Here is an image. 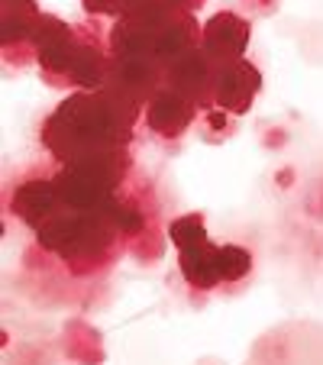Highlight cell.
I'll return each mask as SVG.
<instances>
[{"instance_id":"cell-15","label":"cell","mask_w":323,"mask_h":365,"mask_svg":"<svg viewBox=\"0 0 323 365\" xmlns=\"http://www.w3.org/2000/svg\"><path fill=\"white\" fill-rule=\"evenodd\" d=\"M252 272V252L236 242H223L220 246V282L233 284V282H242V278Z\"/></svg>"},{"instance_id":"cell-18","label":"cell","mask_w":323,"mask_h":365,"mask_svg":"<svg viewBox=\"0 0 323 365\" xmlns=\"http://www.w3.org/2000/svg\"><path fill=\"white\" fill-rule=\"evenodd\" d=\"M81 7L88 16H123L126 0H81Z\"/></svg>"},{"instance_id":"cell-13","label":"cell","mask_w":323,"mask_h":365,"mask_svg":"<svg viewBox=\"0 0 323 365\" xmlns=\"http://www.w3.org/2000/svg\"><path fill=\"white\" fill-rule=\"evenodd\" d=\"M178 269L185 282L198 291H210L220 284V246L210 240L178 249Z\"/></svg>"},{"instance_id":"cell-17","label":"cell","mask_w":323,"mask_h":365,"mask_svg":"<svg viewBox=\"0 0 323 365\" xmlns=\"http://www.w3.org/2000/svg\"><path fill=\"white\" fill-rule=\"evenodd\" d=\"M168 240L175 242L178 249L194 246V242H204L207 240V223L200 214H185V217H175L168 223Z\"/></svg>"},{"instance_id":"cell-7","label":"cell","mask_w":323,"mask_h":365,"mask_svg":"<svg viewBox=\"0 0 323 365\" xmlns=\"http://www.w3.org/2000/svg\"><path fill=\"white\" fill-rule=\"evenodd\" d=\"M259 91H262V71L249 58H236V62L220 65V71H217L213 107L227 110L230 117H242V113H249Z\"/></svg>"},{"instance_id":"cell-2","label":"cell","mask_w":323,"mask_h":365,"mask_svg":"<svg viewBox=\"0 0 323 365\" xmlns=\"http://www.w3.org/2000/svg\"><path fill=\"white\" fill-rule=\"evenodd\" d=\"M117 236V227L103 210H71V207H62L52 220L36 230L39 246L68 265H94L97 259H107Z\"/></svg>"},{"instance_id":"cell-11","label":"cell","mask_w":323,"mask_h":365,"mask_svg":"<svg viewBox=\"0 0 323 365\" xmlns=\"http://www.w3.org/2000/svg\"><path fill=\"white\" fill-rule=\"evenodd\" d=\"M10 207H14V214L20 217L29 230H39L42 223L52 220L65 204H62V197H58L52 178H29V181L16 185Z\"/></svg>"},{"instance_id":"cell-12","label":"cell","mask_w":323,"mask_h":365,"mask_svg":"<svg viewBox=\"0 0 323 365\" xmlns=\"http://www.w3.org/2000/svg\"><path fill=\"white\" fill-rule=\"evenodd\" d=\"M200 23L194 20V14H188V10H175L172 16H168L162 26H158L155 33V58L162 68H168V65L175 62V58H181L185 52H191L194 46H200Z\"/></svg>"},{"instance_id":"cell-3","label":"cell","mask_w":323,"mask_h":365,"mask_svg":"<svg viewBox=\"0 0 323 365\" xmlns=\"http://www.w3.org/2000/svg\"><path fill=\"white\" fill-rule=\"evenodd\" d=\"M126 172H130V155L120 149L68 162L52 175V181L62 204L71 210H107L120 197L117 191L126 181Z\"/></svg>"},{"instance_id":"cell-10","label":"cell","mask_w":323,"mask_h":365,"mask_svg":"<svg viewBox=\"0 0 323 365\" xmlns=\"http://www.w3.org/2000/svg\"><path fill=\"white\" fill-rule=\"evenodd\" d=\"M194 117H198V103H191L185 94H178V91L168 88V84H162V88L155 91V97L145 103V110H143L145 126L162 139L185 136V133L191 130Z\"/></svg>"},{"instance_id":"cell-5","label":"cell","mask_w":323,"mask_h":365,"mask_svg":"<svg viewBox=\"0 0 323 365\" xmlns=\"http://www.w3.org/2000/svg\"><path fill=\"white\" fill-rule=\"evenodd\" d=\"M165 84V68L158 65V58L152 56H111V71H107V84L103 88L117 91L120 97L139 103L145 110V103L155 97V91Z\"/></svg>"},{"instance_id":"cell-14","label":"cell","mask_w":323,"mask_h":365,"mask_svg":"<svg viewBox=\"0 0 323 365\" xmlns=\"http://www.w3.org/2000/svg\"><path fill=\"white\" fill-rule=\"evenodd\" d=\"M39 20H42V10L36 7V0H4V16H0L4 48L33 42V33H36V26H39Z\"/></svg>"},{"instance_id":"cell-1","label":"cell","mask_w":323,"mask_h":365,"mask_svg":"<svg viewBox=\"0 0 323 365\" xmlns=\"http://www.w3.org/2000/svg\"><path fill=\"white\" fill-rule=\"evenodd\" d=\"M143 107L111 88L75 91L42 123V145L58 165L130 145Z\"/></svg>"},{"instance_id":"cell-8","label":"cell","mask_w":323,"mask_h":365,"mask_svg":"<svg viewBox=\"0 0 323 365\" xmlns=\"http://www.w3.org/2000/svg\"><path fill=\"white\" fill-rule=\"evenodd\" d=\"M249 39H252V26H249V20H242L240 14H233V10L213 14L210 20L204 23V29H200V48H204L217 65L246 58Z\"/></svg>"},{"instance_id":"cell-4","label":"cell","mask_w":323,"mask_h":365,"mask_svg":"<svg viewBox=\"0 0 323 365\" xmlns=\"http://www.w3.org/2000/svg\"><path fill=\"white\" fill-rule=\"evenodd\" d=\"M75 42H78V26H68L65 20H58L52 14H42L29 46H33L36 62H39L42 75L48 78V84H65V71H68Z\"/></svg>"},{"instance_id":"cell-6","label":"cell","mask_w":323,"mask_h":365,"mask_svg":"<svg viewBox=\"0 0 323 365\" xmlns=\"http://www.w3.org/2000/svg\"><path fill=\"white\" fill-rule=\"evenodd\" d=\"M217 71L220 65L213 62L200 46H194L191 52H185L181 58H175L165 68V84L175 88L178 94H185L198 107H213V88H217Z\"/></svg>"},{"instance_id":"cell-9","label":"cell","mask_w":323,"mask_h":365,"mask_svg":"<svg viewBox=\"0 0 323 365\" xmlns=\"http://www.w3.org/2000/svg\"><path fill=\"white\" fill-rule=\"evenodd\" d=\"M107 71H111V48L103 46L94 29L78 26V42L65 71V84H75L78 91H97L107 84Z\"/></svg>"},{"instance_id":"cell-19","label":"cell","mask_w":323,"mask_h":365,"mask_svg":"<svg viewBox=\"0 0 323 365\" xmlns=\"http://www.w3.org/2000/svg\"><path fill=\"white\" fill-rule=\"evenodd\" d=\"M204 0H172V7H178V10H188V14H194V10L200 7Z\"/></svg>"},{"instance_id":"cell-16","label":"cell","mask_w":323,"mask_h":365,"mask_svg":"<svg viewBox=\"0 0 323 365\" xmlns=\"http://www.w3.org/2000/svg\"><path fill=\"white\" fill-rule=\"evenodd\" d=\"M103 214L113 220V227H117V233L120 236H139L145 230V217H143V210H139L133 200H126V197H117L113 200Z\"/></svg>"}]
</instances>
